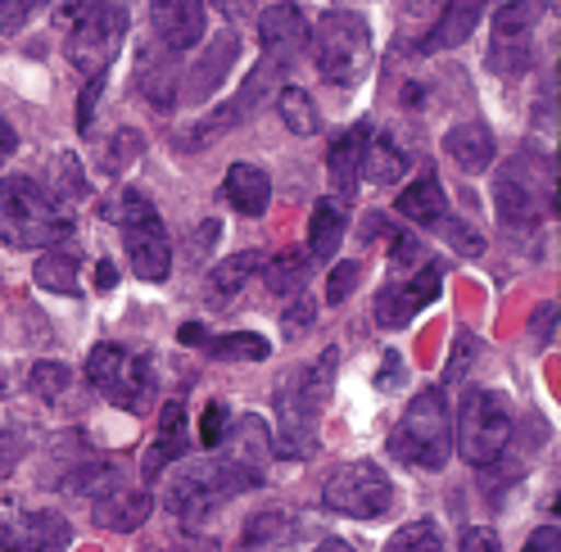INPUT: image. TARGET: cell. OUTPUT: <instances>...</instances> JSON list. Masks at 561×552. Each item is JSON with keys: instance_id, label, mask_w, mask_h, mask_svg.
Returning <instances> with one entry per match:
<instances>
[{"instance_id": "1", "label": "cell", "mask_w": 561, "mask_h": 552, "mask_svg": "<svg viewBox=\"0 0 561 552\" xmlns=\"http://www.w3.org/2000/svg\"><path fill=\"white\" fill-rule=\"evenodd\" d=\"M335 367L340 354L327 349L318 363L295 367L276 390V435H272V453L276 458H312L318 453V426L327 399L335 390Z\"/></svg>"}, {"instance_id": "2", "label": "cell", "mask_w": 561, "mask_h": 552, "mask_svg": "<svg viewBox=\"0 0 561 552\" xmlns=\"http://www.w3.org/2000/svg\"><path fill=\"white\" fill-rule=\"evenodd\" d=\"M73 231V209L32 177H0V240L10 250H55Z\"/></svg>"}, {"instance_id": "3", "label": "cell", "mask_w": 561, "mask_h": 552, "mask_svg": "<svg viewBox=\"0 0 561 552\" xmlns=\"http://www.w3.org/2000/svg\"><path fill=\"white\" fill-rule=\"evenodd\" d=\"M308 37H312V59H318V73L331 87L354 91V87L367 82L376 50H371V23L358 10H327Z\"/></svg>"}, {"instance_id": "4", "label": "cell", "mask_w": 561, "mask_h": 552, "mask_svg": "<svg viewBox=\"0 0 561 552\" xmlns=\"http://www.w3.org/2000/svg\"><path fill=\"white\" fill-rule=\"evenodd\" d=\"M390 453L421 471H444V462L453 458V412H448V394L439 386L421 390L408 403V412L390 435Z\"/></svg>"}, {"instance_id": "5", "label": "cell", "mask_w": 561, "mask_h": 552, "mask_svg": "<svg viewBox=\"0 0 561 552\" xmlns=\"http://www.w3.org/2000/svg\"><path fill=\"white\" fill-rule=\"evenodd\" d=\"M73 19L68 27V64L91 82V78H110V64L123 50L127 37V5H110V0H95V5H73L64 10Z\"/></svg>"}, {"instance_id": "6", "label": "cell", "mask_w": 561, "mask_h": 552, "mask_svg": "<svg viewBox=\"0 0 561 552\" xmlns=\"http://www.w3.org/2000/svg\"><path fill=\"white\" fill-rule=\"evenodd\" d=\"M114 222L123 231V250H127V263L140 281H168L172 272V240H168V227L159 218L154 204L140 195V191H123L118 204H114Z\"/></svg>"}, {"instance_id": "7", "label": "cell", "mask_w": 561, "mask_h": 552, "mask_svg": "<svg viewBox=\"0 0 561 552\" xmlns=\"http://www.w3.org/2000/svg\"><path fill=\"white\" fill-rule=\"evenodd\" d=\"M512 430H516V417H512V399L503 390H471L462 399V412H458V453L471 462V467H494L507 444H512Z\"/></svg>"}, {"instance_id": "8", "label": "cell", "mask_w": 561, "mask_h": 552, "mask_svg": "<svg viewBox=\"0 0 561 552\" xmlns=\"http://www.w3.org/2000/svg\"><path fill=\"white\" fill-rule=\"evenodd\" d=\"M494 199H499V218L507 231H535L548 214L557 218V168L512 159L499 172Z\"/></svg>"}, {"instance_id": "9", "label": "cell", "mask_w": 561, "mask_h": 552, "mask_svg": "<svg viewBox=\"0 0 561 552\" xmlns=\"http://www.w3.org/2000/svg\"><path fill=\"white\" fill-rule=\"evenodd\" d=\"M87 386L95 394H104L114 407L146 412L150 394H154V358L131 354L123 344H95L87 354Z\"/></svg>"}, {"instance_id": "10", "label": "cell", "mask_w": 561, "mask_h": 552, "mask_svg": "<svg viewBox=\"0 0 561 552\" xmlns=\"http://www.w3.org/2000/svg\"><path fill=\"white\" fill-rule=\"evenodd\" d=\"M327 511L335 516H354V521H376L394 507V480L385 475L376 462H344L327 475L322 490Z\"/></svg>"}, {"instance_id": "11", "label": "cell", "mask_w": 561, "mask_h": 552, "mask_svg": "<svg viewBox=\"0 0 561 552\" xmlns=\"http://www.w3.org/2000/svg\"><path fill=\"white\" fill-rule=\"evenodd\" d=\"M218 448H222V453L214 462L222 467V480H227L231 498L259 490L263 480H267L272 430H267V422L259 417V412H244V417H236V426H227V435H222Z\"/></svg>"}, {"instance_id": "12", "label": "cell", "mask_w": 561, "mask_h": 552, "mask_svg": "<svg viewBox=\"0 0 561 552\" xmlns=\"http://www.w3.org/2000/svg\"><path fill=\"white\" fill-rule=\"evenodd\" d=\"M227 498H231V490H227V480H222L214 458L182 467V475L168 485V507L186 530H204Z\"/></svg>"}, {"instance_id": "13", "label": "cell", "mask_w": 561, "mask_h": 552, "mask_svg": "<svg viewBox=\"0 0 561 552\" xmlns=\"http://www.w3.org/2000/svg\"><path fill=\"white\" fill-rule=\"evenodd\" d=\"M439 286H444V263H421L416 272H408V281H403V276L385 281L376 290V322L385 331L408 326L421 308H431L439 299Z\"/></svg>"}, {"instance_id": "14", "label": "cell", "mask_w": 561, "mask_h": 552, "mask_svg": "<svg viewBox=\"0 0 561 552\" xmlns=\"http://www.w3.org/2000/svg\"><path fill=\"white\" fill-rule=\"evenodd\" d=\"M543 14V5H503L494 14V37H489V68L499 78H520L530 68V50H535V19Z\"/></svg>"}, {"instance_id": "15", "label": "cell", "mask_w": 561, "mask_h": 552, "mask_svg": "<svg viewBox=\"0 0 561 552\" xmlns=\"http://www.w3.org/2000/svg\"><path fill=\"white\" fill-rule=\"evenodd\" d=\"M204 23H208V10L199 5V0H159V5H150L154 46L168 50V55H178V59L199 46Z\"/></svg>"}, {"instance_id": "16", "label": "cell", "mask_w": 561, "mask_h": 552, "mask_svg": "<svg viewBox=\"0 0 561 552\" xmlns=\"http://www.w3.org/2000/svg\"><path fill=\"white\" fill-rule=\"evenodd\" d=\"M259 37H263V59L276 64L280 73H290V64L308 46V19L299 5H267L259 14Z\"/></svg>"}, {"instance_id": "17", "label": "cell", "mask_w": 561, "mask_h": 552, "mask_svg": "<svg viewBox=\"0 0 561 552\" xmlns=\"http://www.w3.org/2000/svg\"><path fill=\"white\" fill-rule=\"evenodd\" d=\"M191 453V430H186V403L182 399H172V403H163V412H159V426H154V444L146 448V458H140V475L154 480L172 467V462H182Z\"/></svg>"}, {"instance_id": "18", "label": "cell", "mask_w": 561, "mask_h": 552, "mask_svg": "<svg viewBox=\"0 0 561 552\" xmlns=\"http://www.w3.org/2000/svg\"><path fill=\"white\" fill-rule=\"evenodd\" d=\"M367 141H371V123H354L348 131L335 136V146L327 154V172L331 186L340 195V204H348L363 186V159H367Z\"/></svg>"}, {"instance_id": "19", "label": "cell", "mask_w": 561, "mask_h": 552, "mask_svg": "<svg viewBox=\"0 0 561 552\" xmlns=\"http://www.w3.org/2000/svg\"><path fill=\"white\" fill-rule=\"evenodd\" d=\"M136 82H140V95H146L159 114L178 110V100H182V59L159 50V46H150L146 55H140Z\"/></svg>"}, {"instance_id": "20", "label": "cell", "mask_w": 561, "mask_h": 552, "mask_svg": "<svg viewBox=\"0 0 561 552\" xmlns=\"http://www.w3.org/2000/svg\"><path fill=\"white\" fill-rule=\"evenodd\" d=\"M444 154L462 172H484L499 159V141H494V131H489V123L471 118V123H458L444 131Z\"/></svg>"}, {"instance_id": "21", "label": "cell", "mask_w": 561, "mask_h": 552, "mask_svg": "<svg viewBox=\"0 0 561 552\" xmlns=\"http://www.w3.org/2000/svg\"><path fill=\"white\" fill-rule=\"evenodd\" d=\"M236 55H240V37H236V32H218L214 46H208L199 55V64L191 68V78H182V95L208 100V95H214L227 82V68L236 64Z\"/></svg>"}, {"instance_id": "22", "label": "cell", "mask_w": 561, "mask_h": 552, "mask_svg": "<svg viewBox=\"0 0 561 552\" xmlns=\"http://www.w3.org/2000/svg\"><path fill=\"white\" fill-rule=\"evenodd\" d=\"M222 199L240 218H263L267 204H272V182L267 172L254 168V163H231L227 177H222Z\"/></svg>"}, {"instance_id": "23", "label": "cell", "mask_w": 561, "mask_h": 552, "mask_svg": "<svg viewBox=\"0 0 561 552\" xmlns=\"http://www.w3.org/2000/svg\"><path fill=\"white\" fill-rule=\"evenodd\" d=\"M150 511H154V498H150L146 490H127V485H118L114 494L95 498V507H91L95 526H100V530H118V534H127V530H136V526H146V521H150Z\"/></svg>"}, {"instance_id": "24", "label": "cell", "mask_w": 561, "mask_h": 552, "mask_svg": "<svg viewBox=\"0 0 561 552\" xmlns=\"http://www.w3.org/2000/svg\"><path fill=\"white\" fill-rule=\"evenodd\" d=\"M73 530L59 511H27L14 516V552H64Z\"/></svg>"}, {"instance_id": "25", "label": "cell", "mask_w": 561, "mask_h": 552, "mask_svg": "<svg viewBox=\"0 0 561 552\" xmlns=\"http://www.w3.org/2000/svg\"><path fill=\"white\" fill-rule=\"evenodd\" d=\"M259 267H263V254H259V250H240V254L222 258L214 272H208V286H204L208 308H227V303H236V295L250 286V276H254Z\"/></svg>"}, {"instance_id": "26", "label": "cell", "mask_w": 561, "mask_h": 552, "mask_svg": "<svg viewBox=\"0 0 561 552\" xmlns=\"http://www.w3.org/2000/svg\"><path fill=\"white\" fill-rule=\"evenodd\" d=\"M344 231H348V214L340 199H318V209H312V222H308V258L312 263H331L344 245Z\"/></svg>"}, {"instance_id": "27", "label": "cell", "mask_w": 561, "mask_h": 552, "mask_svg": "<svg viewBox=\"0 0 561 552\" xmlns=\"http://www.w3.org/2000/svg\"><path fill=\"white\" fill-rule=\"evenodd\" d=\"M480 19H484V5H476V0H458V5H444L439 23L426 32V42H421V55H435V50L462 46L471 32L480 27Z\"/></svg>"}, {"instance_id": "28", "label": "cell", "mask_w": 561, "mask_h": 552, "mask_svg": "<svg viewBox=\"0 0 561 552\" xmlns=\"http://www.w3.org/2000/svg\"><path fill=\"white\" fill-rule=\"evenodd\" d=\"M399 214L416 227H439L448 218V195H444L435 172H421V177L399 195Z\"/></svg>"}, {"instance_id": "29", "label": "cell", "mask_w": 561, "mask_h": 552, "mask_svg": "<svg viewBox=\"0 0 561 552\" xmlns=\"http://www.w3.org/2000/svg\"><path fill=\"white\" fill-rule=\"evenodd\" d=\"M123 485V471L114 462H104V458H78L73 467L64 471V490L68 494H87L91 503L104 498V494H114Z\"/></svg>"}, {"instance_id": "30", "label": "cell", "mask_w": 561, "mask_h": 552, "mask_svg": "<svg viewBox=\"0 0 561 552\" xmlns=\"http://www.w3.org/2000/svg\"><path fill=\"white\" fill-rule=\"evenodd\" d=\"M403 172H408V154L403 146H394V136H371L367 141V159H363V182L371 186H394L403 182Z\"/></svg>"}, {"instance_id": "31", "label": "cell", "mask_w": 561, "mask_h": 552, "mask_svg": "<svg viewBox=\"0 0 561 552\" xmlns=\"http://www.w3.org/2000/svg\"><path fill=\"white\" fill-rule=\"evenodd\" d=\"M308 276H312V258L299 254V250H286V254H276V258L263 263V286L272 295H304Z\"/></svg>"}, {"instance_id": "32", "label": "cell", "mask_w": 561, "mask_h": 552, "mask_svg": "<svg viewBox=\"0 0 561 552\" xmlns=\"http://www.w3.org/2000/svg\"><path fill=\"white\" fill-rule=\"evenodd\" d=\"M82 263L68 254V250H46L42 258H37V286L42 290H50V295H82Z\"/></svg>"}, {"instance_id": "33", "label": "cell", "mask_w": 561, "mask_h": 552, "mask_svg": "<svg viewBox=\"0 0 561 552\" xmlns=\"http://www.w3.org/2000/svg\"><path fill=\"white\" fill-rule=\"evenodd\" d=\"M208 358H218V363H263L272 354V344L254 331H231V335H218V340H208L204 344Z\"/></svg>"}, {"instance_id": "34", "label": "cell", "mask_w": 561, "mask_h": 552, "mask_svg": "<svg viewBox=\"0 0 561 552\" xmlns=\"http://www.w3.org/2000/svg\"><path fill=\"white\" fill-rule=\"evenodd\" d=\"M276 114H280V123H286L295 136H312L322 127V114H318V105H312V95L304 87H280Z\"/></svg>"}, {"instance_id": "35", "label": "cell", "mask_w": 561, "mask_h": 552, "mask_svg": "<svg viewBox=\"0 0 561 552\" xmlns=\"http://www.w3.org/2000/svg\"><path fill=\"white\" fill-rule=\"evenodd\" d=\"M290 530V516L286 511H259L250 526H244V552H272L280 539H286Z\"/></svg>"}, {"instance_id": "36", "label": "cell", "mask_w": 561, "mask_h": 552, "mask_svg": "<svg viewBox=\"0 0 561 552\" xmlns=\"http://www.w3.org/2000/svg\"><path fill=\"white\" fill-rule=\"evenodd\" d=\"M27 390L46 399V403H59L68 390H73V371H68L64 363H37L27 371Z\"/></svg>"}, {"instance_id": "37", "label": "cell", "mask_w": 561, "mask_h": 552, "mask_svg": "<svg viewBox=\"0 0 561 552\" xmlns=\"http://www.w3.org/2000/svg\"><path fill=\"white\" fill-rule=\"evenodd\" d=\"M385 552H448V548H444V534L435 530V521H412L390 534Z\"/></svg>"}, {"instance_id": "38", "label": "cell", "mask_w": 561, "mask_h": 552, "mask_svg": "<svg viewBox=\"0 0 561 552\" xmlns=\"http://www.w3.org/2000/svg\"><path fill=\"white\" fill-rule=\"evenodd\" d=\"M439 227H444L448 245L458 250V254H467V258H480V254H484V235H480V231H476L471 222H462V218H453V214H448V218H444Z\"/></svg>"}, {"instance_id": "39", "label": "cell", "mask_w": 561, "mask_h": 552, "mask_svg": "<svg viewBox=\"0 0 561 552\" xmlns=\"http://www.w3.org/2000/svg\"><path fill=\"white\" fill-rule=\"evenodd\" d=\"M358 281H363V267L358 263H335L331 267V281H327V303H344L348 295L358 290Z\"/></svg>"}, {"instance_id": "40", "label": "cell", "mask_w": 561, "mask_h": 552, "mask_svg": "<svg viewBox=\"0 0 561 552\" xmlns=\"http://www.w3.org/2000/svg\"><path fill=\"white\" fill-rule=\"evenodd\" d=\"M136 150H140V136L123 127V131L114 136V141H110V150L100 154V168H104V172H123V168H127V159H131Z\"/></svg>"}, {"instance_id": "41", "label": "cell", "mask_w": 561, "mask_h": 552, "mask_svg": "<svg viewBox=\"0 0 561 552\" xmlns=\"http://www.w3.org/2000/svg\"><path fill=\"white\" fill-rule=\"evenodd\" d=\"M421 240L416 235H408V231H390V263H394V272H403V267H416L421 263Z\"/></svg>"}, {"instance_id": "42", "label": "cell", "mask_w": 561, "mask_h": 552, "mask_svg": "<svg viewBox=\"0 0 561 552\" xmlns=\"http://www.w3.org/2000/svg\"><path fill=\"white\" fill-rule=\"evenodd\" d=\"M227 435V403H208L204 417H199V444L204 448H218Z\"/></svg>"}, {"instance_id": "43", "label": "cell", "mask_w": 561, "mask_h": 552, "mask_svg": "<svg viewBox=\"0 0 561 552\" xmlns=\"http://www.w3.org/2000/svg\"><path fill=\"white\" fill-rule=\"evenodd\" d=\"M312 318H318V303H312L308 295H299L286 313H280V326H286V335L295 340V335H304L308 326H312Z\"/></svg>"}, {"instance_id": "44", "label": "cell", "mask_w": 561, "mask_h": 552, "mask_svg": "<svg viewBox=\"0 0 561 552\" xmlns=\"http://www.w3.org/2000/svg\"><path fill=\"white\" fill-rule=\"evenodd\" d=\"M104 82H110V78H91V82H87V91L78 95V127H82V131L95 123V105H100V91H104Z\"/></svg>"}, {"instance_id": "45", "label": "cell", "mask_w": 561, "mask_h": 552, "mask_svg": "<svg viewBox=\"0 0 561 552\" xmlns=\"http://www.w3.org/2000/svg\"><path fill=\"white\" fill-rule=\"evenodd\" d=\"M462 552H503V543L489 526H471L462 530Z\"/></svg>"}, {"instance_id": "46", "label": "cell", "mask_w": 561, "mask_h": 552, "mask_svg": "<svg viewBox=\"0 0 561 552\" xmlns=\"http://www.w3.org/2000/svg\"><path fill=\"white\" fill-rule=\"evenodd\" d=\"M520 552H561V534H557V526H539V530L530 534V543H525Z\"/></svg>"}, {"instance_id": "47", "label": "cell", "mask_w": 561, "mask_h": 552, "mask_svg": "<svg viewBox=\"0 0 561 552\" xmlns=\"http://www.w3.org/2000/svg\"><path fill=\"white\" fill-rule=\"evenodd\" d=\"M557 335V303H539V313H535V340L548 344Z\"/></svg>"}, {"instance_id": "48", "label": "cell", "mask_w": 561, "mask_h": 552, "mask_svg": "<svg viewBox=\"0 0 561 552\" xmlns=\"http://www.w3.org/2000/svg\"><path fill=\"white\" fill-rule=\"evenodd\" d=\"M399 381H403V358L399 354H385V367L376 376V386L380 390H399Z\"/></svg>"}, {"instance_id": "49", "label": "cell", "mask_w": 561, "mask_h": 552, "mask_svg": "<svg viewBox=\"0 0 561 552\" xmlns=\"http://www.w3.org/2000/svg\"><path fill=\"white\" fill-rule=\"evenodd\" d=\"M471 335H458V354H453V367H448V381H458V376L467 371V354H471Z\"/></svg>"}, {"instance_id": "50", "label": "cell", "mask_w": 561, "mask_h": 552, "mask_svg": "<svg viewBox=\"0 0 561 552\" xmlns=\"http://www.w3.org/2000/svg\"><path fill=\"white\" fill-rule=\"evenodd\" d=\"M14 150H19V136H14V127L5 118H0V163H5Z\"/></svg>"}, {"instance_id": "51", "label": "cell", "mask_w": 561, "mask_h": 552, "mask_svg": "<svg viewBox=\"0 0 561 552\" xmlns=\"http://www.w3.org/2000/svg\"><path fill=\"white\" fill-rule=\"evenodd\" d=\"M32 14V5H0V27H19Z\"/></svg>"}, {"instance_id": "52", "label": "cell", "mask_w": 561, "mask_h": 552, "mask_svg": "<svg viewBox=\"0 0 561 552\" xmlns=\"http://www.w3.org/2000/svg\"><path fill=\"white\" fill-rule=\"evenodd\" d=\"M178 340H182V344H208V331H204L199 322H186V326L178 331Z\"/></svg>"}, {"instance_id": "53", "label": "cell", "mask_w": 561, "mask_h": 552, "mask_svg": "<svg viewBox=\"0 0 561 552\" xmlns=\"http://www.w3.org/2000/svg\"><path fill=\"white\" fill-rule=\"evenodd\" d=\"M0 552H14V516H0Z\"/></svg>"}, {"instance_id": "54", "label": "cell", "mask_w": 561, "mask_h": 552, "mask_svg": "<svg viewBox=\"0 0 561 552\" xmlns=\"http://www.w3.org/2000/svg\"><path fill=\"white\" fill-rule=\"evenodd\" d=\"M95 286H100V290H114V263H110V258L95 267Z\"/></svg>"}, {"instance_id": "55", "label": "cell", "mask_w": 561, "mask_h": 552, "mask_svg": "<svg viewBox=\"0 0 561 552\" xmlns=\"http://www.w3.org/2000/svg\"><path fill=\"white\" fill-rule=\"evenodd\" d=\"M214 235H218V222H204L199 227V240H195V254H204L208 245H214Z\"/></svg>"}, {"instance_id": "56", "label": "cell", "mask_w": 561, "mask_h": 552, "mask_svg": "<svg viewBox=\"0 0 561 552\" xmlns=\"http://www.w3.org/2000/svg\"><path fill=\"white\" fill-rule=\"evenodd\" d=\"M318 552H354V548H348L344 539H322V543H318Z\"/></svg>"}, {"instance_id": "57", "label": "cell", "mask_w": 561, "mask_h": 552, "mask_svg": "<svg viewBox=\"0 0 561 552\" xmlns=\"http://www.w3.org/2000/svg\"><path fill=\"white\" fill-rule=\"evenodd\" d=\"M0 394H5V386H0Z\"/></svg>"}]
</instances>
